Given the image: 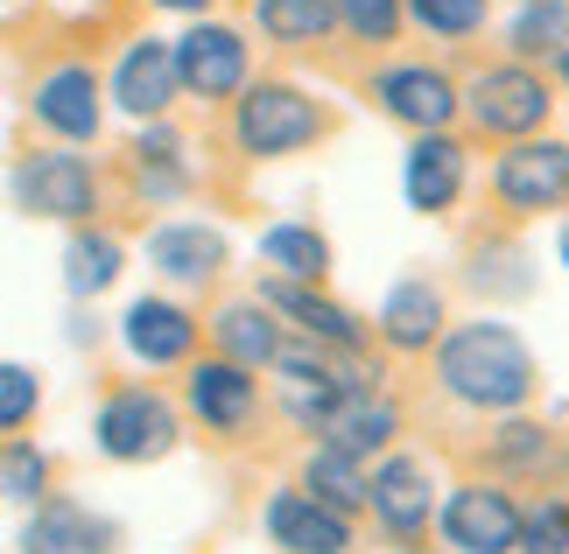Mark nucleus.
<instances>
[{
	"label": "nucleus",
	"instance_id": "16",
	"mask_svg": "<svg viewBox=\"0 0 569 554\" xmlns=\"http://www.w3.org/2000/svg\"><path fill=\"white\" fill-rule=\"evenodd\" d=\"M120 344H127V359L148 365V372L190 365L197 316H190L183 302H169V295H134V302H127V316H120Z\"/></svg>",
	"mask_w": 569,
	"mask_h": 554
},
{
	"label": "nucleus",
	"instance_id": "6",
	"mask_svg": "<svg viewBox=\"0 0 569 554\" xmlns=\"http://www.w3.org/2000/svg\"><path fill=\"white\" fill-rule=\"evenodd\" d=\"M14 211L29 218H57V225H92L99 218V169L71 148H36L8 169Z\"/></svg>",
	"mask_w": 569,
	"mask_h": 554
},
{
	"label": "nucleus",
	"instance_id": "31",
	"mask_svg": "<svg viewBox=\"0 0 569 554\" xmlns=\"http://www.w3.org/2000/svg\"><path fill=\"white\" fill-rule=\"evenodd\" d=\"M465 281L478 288V295H492V302L535 295V274H528V253H520V246H478L471 268H465Z\"/></svg>",
	"mask_w": 569,
	"mask_h": 554
},
{
	"label": "nucleus",
	"instance_id": "29",
	"mask_svg": "<svg viewBox=\"0 0 569 554\" xmlns=\"http://www.w3.org/2000/svg\"><path fill=\"white\" fill-rule=\"evenodd\" d=\"M562 42H569V0H520V14H513V29H507L513 63L556 57Z\"/></svg>",
	"mask_w": 569,
	"mask_h": 554
},
{
	"label": "nucleus",
	"instance_id": "4",
	"mask_svg": "<svg viewBox=\"0 0 569 554\" xmlns=\"http://www.w3.org/2000/svg\"><path fill=\"white\" fill-rule=\"evenodd\" d=\"M457 113H471V127L492 141H528L549 127L556 92L535 63H486V71H471L457 84Z\"/></svg>",
	"mask_w": 569,
	"mask_h": 554
},
{
	"label": "nucleus",
	"instance_id": "7",
	"mask_svg": "<svg viewBox=\"0 0 569 554\" xmlns=\"http://www.w3.org/2000/svg\"><path fill=\"white\" fill-rule=\"evenodd\" d=\"M169 57H177V92L190 99H239L253 84V42L226 29V21H197L169 42Z\"/></svg>",
	"mask_w": 569,
	"mask_h": 554
},
{
	"label": "nucleus",
	"instance_id": "33",
	"mask_svg": "<svg viewBox=\"0 0 569 554\" xmlns=\"http://www.w3.org/2000/svg\"><path fill=\"white\" fill-rule=\"evenodd\" d=\"M513 554H569V498L562 492H541V505H520Z\"/></svg>",
	"mask_w": 569,
	"mask_h": 554
},
{
	"label": "nucleus",
	"instance_id": "37",
	"mask_svg": "<svg viewBox=\"0 0 569 554\" xmlns=\"http://www.w3.org/2000/svg\"><path fill=\"white\" fill-rule=\"evenodd\" d=\"M556 78L569 84V42H562V50H556Z\"/></svg>",
	"mask_w": 569,
	"mask_h": 554
},
{
	"label": "nucleus",
	"instance_id": "17",
	"mask_svg": "<svg viewBox=\"0 0 569 554\" xmlns=\"http://www.w3.org/2000/svg\"><path fill=\"white\" fill-rule=\"evenodd\" d=\"M14 554H120V526L78 498H42L21 520Z\"/></svg>",
	"mask_w": 569,
	"mask_h": 554
},
{
	"label": "nucleus",
	"instance_id": "34",
	"mask_svg": "<svg viewBox=\"0 0 569 554\" xmlns=\"http://www.w3.org/2000/svg\"><path fill=\"white\" fill-rule=\"evenodd\" d=\"M331 21L352 42H393V36L408 29V21H401V0H331Z\"/></svg>",
	"mask_w": 569,
	"mask_h": 554
},
{
	"label": "nucleus",
	"instance_id": "36",
	"mask_svg": "<svg viewBox=\"0 0 569 554\" xmlns=\"http://www.w3.org/2000/svg\"><path fill=\"white\" fill-rule=\"evenodd\" d=\"M148 8H169V14H211V0H148Z\"/></svg>",
	"mask_w": 569,
	"mask_h": 554
},
{
	"label": "nucleus",
	"instance_id": "18",
	"mask_svg": "<svg viewBox=\"0 0 569 554\" xmlns=\"http://www.w3.org/2000/svg\"><path fill=\"white\" fill-rule=\"evenodd\" d=\"M183 407L204 421L211 435H247L260 421V380L226 365V359H197L190 380H183Z\"/></svg>",
	"mask_w": 569,
	"mask_h": 554
},
{
	"label": "nucleus",
	"instance_id": "23",
	"mask_svg": "<svg viewBox=\"0 0 569 554\" xmlns=\"http://www.w3.org/2000/svg\"><path fill=\"white\" fill-rule=\"evenodd\" d=\"M211 344H218L226 365L260 372V365H274V351H281V323L260 295H232V302H218V316H211Z\"/></svg>",
	"mask_w": 569,
	"mask_h": 554
},
{
	"label": "nucleus",
	"instance_id": "9",
	"mask_svg": "<svg viewBox=\"0 0 569 554\" xmlns=\"http://www.w3.org/2000/svg\"><path fill=\"white\" fill-rule=\"evenodd\" d=\"M492 197H499L513 218L562 211V204H569V141H549V134L513 141V148L492 162Z\"/></svg>",
	"mask_w": 569,
	"mask_h": 554
},
{
	"label": "nucleus",
	"instance_id": "39",
	"mask_svg": "<svg viewBox=\"0 0 569 554\" xmlns=\"http://www.w3.org/2000/svg\"><path fill=\"white\" fill-rule=\"evenodd\" d=\"M562 471H569V456H562Z\"/></svg>",
	"mask_w": 569,
	"mask_h": 554
},
{
	"label": "nucleus",
	"instance_id": "12",
	"mask_svg": "<svg viewBox=\"0 0 569 554\" xmlns=\"http://www.w3.org/2000/svg\"><path fill=\"white\" fill-rule=\"evenodd\" d=\"M436 526H443L450 554H513L520 547V498L499 492V484H457L436 505Z\"/></svg>",
	"mask_w": 569,
	"mask_h": 554
},
{
	"label": "nucleus",
	"instance_id": "26",
	"mask_svg": "<svg viewBox=\"0 0 569 554\" xmlns=\"http://www.w3.org/2000/svg\"><path fill=\"white\" fill-rule=\"evenodd\" d=\"M486 463H492L499 477H541V471H556V435L541 429V421L507 414V421L486 435Z\"/></svg>",
	"mask_w": 569,
	"mask_h": 554
},
{
	"label": "nucleus",
	"instance_id": "30",
	"mask_svg": "<svg viewBox=\"0 0 569 554\" xmlns=\"http://www.w3.org/2000/svg\"><path fill=\"white\" fill-rule=\"evenodd\" d=\"M0 498L8 505L50 498V450H36L29 435H0Z\"/></svg>",
	"mask_w": 569,
	"mask_h": 554
},
{
	"label": "nucleus",
	"instance_id": "21",
	"mask_svg": "<svg viewBox=\"0 0 569 554\" xmlns=\"http://www.w3.org/2000/svg\"><path fill=\"white\" fill-rule=\"evenodd\" d=\"M127 162H134V190H141V204H183V197L197 190V162H190V141L177 134L169 120H148L134 148H127Z\"/></svg>",
	"mask_w": 569,
	"mask_h": 554
},
{
	"label": "nucleus",
	"instance_id": "11",
	"mask_svg": "<svg viewBox=\"0 0 569 554\" xmlns=\"http://www.w3.org/2000/svg\"><path fill=\"white\" fill-rule=\"evenodd\" d=\"M260 302L274 309V323L289 330V338H310L323 351H338V359H359L366 344H373V323H359L345 302H331L323 288H302V281H260Z\"/></svg>",
	"mask_w": 569,
	"mask_h": 554
},
{
	"label": "nucleus",
	"instance_id": "2",
	"mask_svg": "<svg viewBox=\"0 0 569 554\" xmlns=\"http://www.w3.org/2000/svg\"><path fill=\"white\" fill-rule=\"evenodd\" d=\"M331 134V113L302 92V84H281V78H260L232 99V148L247 162H281V154H302Z\"/></svg>",
	"mask_w": 569,
	"mask_h": 554
},
{
	"label": "nucleus",
	"instance_id": "27",
	"mask_svg": "<svg viewBox=\"0 0 569 554\" xmlns=\"http://www.w3.org/2000/svg\"><path fill=\"white\" fill-rule=\"evenodd\" d=\"M253 21H260L268 42H281V50H317V42L338 29L331 0H253Z\"/></svg>",
	"mask_w": 569,
	"mask_h": 554
},
{
	"label": "nucleus",
	"instance_id": "32",
	"mask_svg": "<svg viewBox=\"0 0 569 554\" xmlns=\"http://www.w3.org/2000/svg\"><path fill=\"white\" fill-rule=\"evenodd\" d=\"M492 0H401V21H415V29H429L436 42H465L486 29Z\"/></svg>",
	"mask_w": 569,
	"mask_h": 554
},
{
	"label": "nucleus",
	"instance_id": "38",
	"mask_svg": "<svg viewBox=\"0 0 569 554\" xmlns=\"http://www.w3.org/2000/svg\"><path fill=\"white\" fill-rule=\"evenodd\" d=\"M556 253H562V268H569V225H562V232H556Z\"/></svg>",
	"mask_w": 569,
	"mask_h": 554
},
{
	"label": "nucleus",
	"instance_id": "20",
	"mask_svg": "<svg viewBox=\"0 0 569 554\" xmlns=\"http://www.w3.org/2000/svg\"><path fill=\"white\" fill-rule=\"evenodd\" d=\"M106 92H113V105H120L127 120H141V127H148V120H162L169 105L183 99V92H177V57H169V42H162V36L127 42Z\"/></svg>",
	"mask_w": 569,
	"mask_h": 554
},
{
	"label": "nucleus",
	"instance_id": "19",
	"mask_svg": "<svg viewBox=\"0 0 569 554\" xmlns=\"http://www.w3.org/2000/svg\"><path fill=\"white\" fill-rule=\"evenodd\" d=\"M148 268L169 288H211L226 274V232L204 225V218H162L148 232Z\"/></svg>",
	"mask_w": 569,
	"mask_h": 554
},
{
	"label": "nucleus",
	"instance_id": "25",
	"mask_svg": "<svg viewBox=\"0 0 569 554\" xmlns=\"http://www.w3.org/2000/svg\"><path fill=\"white\" fill-rule=\"evenodd\" d=\"M127 268V246L106 225H71V239H63V288H71L78 302H92L106 295V288L120 281Z\"/></svg>",
	"mask_w": 569,
	"mask_h": 554
},
{
	"label": "nucleus",
	"instance_id": "5",
	"mask_svg": "<svg viewBox=\"0 0 569 554\" xmlns=\"http://www.w3.org/2000/svg\"><path fill=\"white\" fill-rule=\"evenodd\" d=\"M92 442L106 463H162L183 442V414L156 386H113L92 414Z\"/></svg>",
	"mask_w": 569,
	"mask_h": 554
},
{
	"label": "nucleus",
	"instance_id": "10",
	"mask_svg": "<svg viewBox=\"0 0 569 554\" xmlns=\"http://www.w3.org/2000/svg\"><path fill=\"white\" fill-rule=\"evenodd\" d=\"M366 99L408 134H450V120H457V78L436 71V63H380Z\"/></svg>",
	"mask_w": 569,
	"mask_h": 554
},
{
	"label": "nucleus",
	"instance_id": "15",
	"mask_svg": "<svg viewBox=\"0 0 569 554\" xmlns=\"http://www.w3.org/2000/svg\"><path fill=\"white\" fill-rule=\"evenodd\" d=\"M471 183V148L457 134H415L408 141V162H401V197L408 211L422 218H450L457 197H465Z\"/></svg>",
	"mask_w": 569,
	"mask_h": 554
},
{
	"label": "nucleus",
	"instance_id": "35",
	"mask_svg": "<svg viewBox=\"0 0 569 554\" xmlns=\"http://www.w3.org/2000/svg\"><path fill=\"white\" fill-rule=\"evenodd\" d=\"M36 414H42V380L29 365L0 359V435H21Z\"/></svg>",
	"mask_w": 569,
	"mask_h": 554
},
{
	"label": "nucleus",
	"instance_id": "8",
	"mask_svg": "<svg viewBox=\"0 0 569 554\" xmlns=\"http://www.w3.org/2000/svg\"><path fill=\"white\" fill-rule=\"evenodd\" d=\"M366 513H373V526L387 541H422L429 534V520H436V471H429V456H408V450H393L380 456L373 471H366Z\"/></svg>",
	"mask_w": 569,
	"mask_h": 554
},
{
	"label": "nucleus",
	"instance_id": "3",
	"mask_svg": "<svg viewBox=\"0 0 569 554\" xmlns=\"http://www.w3.org/2000/svg\"><path fill=\"white\" fill-rule=\"evenodd\" d=\"M289 421L302 435H317V450L338 456H380L401 435V407L380 386H323V393H289Z\"/></svg>",
	"mask_w": 569,
	"mask_h": 554
},
{
	"label": "nucleus",
	"instance_id": "14",
	"mask_svg": "<svg viewBox=\"0 0 569 554\" xmlns=\"http://www.w3.org/2000/svg\"><path fill=\"white\" fill-rule=\"evenodd\" d=\"M260 526H268V541L281 554H352L359 547V526L331 513V505H317L302 484H281V492H268V505H260Z\"/></svg>",
	"mask_w": 569,
	"mask_h": 554
},
{
	"label": "nucleus",
	"instance_id": "1",
	"mask_svg": "<svg viewBox=\"0 0 569 554\" xmlns=\"http://www.w3.org/2000/svg\"><path fill=\"white\" fill-rule=\"evenodd\" d=\"M436 386L471 414H520L541 393V359L513 323L478 316L436 338Z\"/></svg>",
	"mask_w": 569,
	"mask_h": 554
},
{
	"label": "nucleus",
	"instance_id": "28",
	"mask_svg": "<svg viewBox=\"0 0 569 554\" xmlns=\"http://www.w3.org/2000/svg\"><path fill=\"white\" fill-rule=\"evenodd\" d=\"M302 492L352 520V513H366V463L338 456V450H310V463H302Z\"/></svg>",
	"mask_w": 569,
	"mask_h": 554
},
{
	"label": "nucleus",
	"instance_id": "13",
	"mask_svg": "<svg viewBox=\"0 0 569 554\" xmlns=\"http://www.w3.org/2000/svg\"><path fill=\"white\" fill-rule=\"evenodd\" d=\"M106 84L92 63H57V71H42L36 78V92H29V120L42 127V134H57L63 148H78V141H99V127H106Z\"/></svg>",
	"mask_w": 569,
	"mask_h": 554
},
{
	"label": "nucleus",
	"instance_id": "22",
	"mask_svg": "<svg viewBox=\"0 0 569 554\" xmlns=\"http://www.w3.org/2000/svg\"><path fill=\"white\" fill-rule=\"evenodd\" d=\"M443 323H450L443 288H436L429 274H408V281L387 288V302H380V316H373V338L387 351H429L436 338H443Z\"/></svg>",
	"mask_w": 569,
	"mask_h": 554
},
{
	"label": "nucleus",
	"instance_id": "24",
	"mask_svg": "<svg viewBox=\"0 0 569 554\" xmlns=\"http://www.w3.org/2000/svg\"><path fill=\"white\" fill-rule=\"evenodd\" d=\"M260 260L274 268V281H302V288H323L331 274V239L302 218H281V225L260 232Z\"/></svg>",
	"mask_w": 569,
	"mask_h": 554
}]
</instances>
